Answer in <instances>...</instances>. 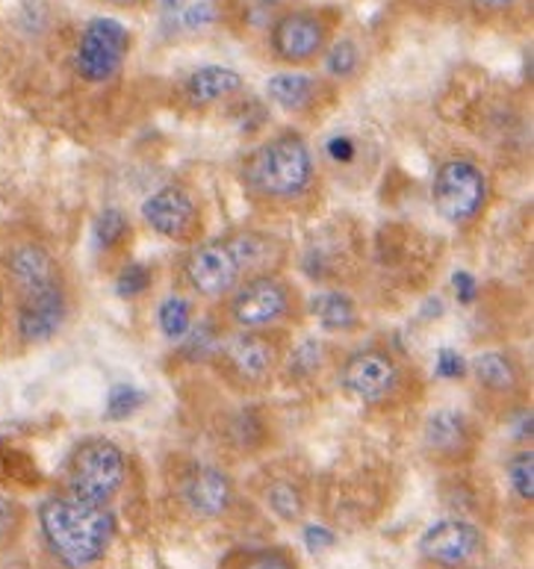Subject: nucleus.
I'll list each match as a JSON object with an SVG mask.
<instances>
[{
  "instance_id": "obj_1",
  "label": "nucleus",
  "mask_w": 534,
  "mask_h": 569,
  "mask_svg": "<svg viewBox=\"0 0 534 569\" xmlns=\"http://www.w3.org/2000/svg\"><path fill=\"white\" fill-rule=\"evenodd\" d=\"M0 289L12 307V331L21 349H36L60 337L75 313V289L66 266L39 239H21L3 251Z\"/></svg>"
},
{
  "instance_id": "obj_6",
  "label": "nucleus",
  "mask_w": 534,
  "mask_h": 569,
  "mask_svg": "<svg viewBox=\"0 0 534 569\" xmlns=\"http://www.w3.org/2000/svg\"><path fill=\"white\" fill-rule=\"evenodd\" d=\"M307 298L284 272L246 278L237 289L216 301L212 322L221 333L230 331H293L305 322Z\"/></svg>"
},
{
  "instance_id": "obj_24",
  "label": "nucleus",
  "mask_w": 534,
  "mask_h": 569,
  "mask_svg": "<svg viewBox=\"0 0 534 569\" xmlns=\"http://www.w3.org/2000/svg\"><path fill=\"white\" fill-rule=\"evenodd\" d=\"M505 478H508V487L514 499L523 501V505H532L534 499V451L528 446L517 449L505 463Z\"/></svg>"
},
{
  "instance_id": "obj_8",
  "label": "nucleus",
  "mask_w": 534,
  "mask_h": 569,
  "mask_svg": "<svg viewBox=\"0 0 534 569\" xmlns=\"http://www.w3.org/2000/svg\"><path fill=\"white\" fill-rule=\"evenodd\" d=\"M493 198L491 174L467 153H455L437 162L432 178V204L449 228L473 230L487 216Z\"/></svg>"
},
{
  "instance_id": "obj_29",
  "label": "nucleus",
  "mask_w": 534,
  "mask_h": 569,
  "mask_svg": "<svg viewBox=\"0 0 534 569\" xmlns=\"http://www.w3.org/2000/svg\"><path fill=\"white\" fill-rule=\"evenodd\" d=\"M475 9V16L484 18V21H496V18H505L511 9L517 7V0H469Z\"/></svg>"
},
{
  "instance_id": "obj_12",
  "label": "nucleus",
  "mask_w": 534,
  "mask_h": 569,
  "mask_svg": "<svg viewBox=\"0 0 534 569\" xmlns=\"http://www.w3.org/2000/svg\"><path fill=\"white\" fill-rule=\"evenodd\" d=\"M475 396L496 413L523 410L532 399V375L526 360L514 349H484L469 363Z\"/></svg>"
},
{
  "instance_id": "obj_11",
  "label": "nucleus",
  "mask_w": 534,
  "mask_h": 569,
  "mask_svg": "<svg viewBox=\"0 0 534 569\" xmlns=\"http://www.w3.org/2000/svg\"><path fill=\"white\" fill-rule=\"evenodd\" d=\"M419 449L432 467L443 472H461L473 467L484 449V426L464 408H434L423 419Z\"/></svg>"
},
{
  "instance_id": "obj_3",
  "label": "nucleus",
  "mask_w": 534,
  "mask_h": 569,
  "mask_svg": "<svg viewBox=\"0 0 534 569\" xmlns=\"http://www.w3.org/2000/svg\"><path fill=\"white\" fill-rule=\"evenodd\" d=\"M289 260L287 242L269 230L239 228L221 237L198 239L180 254L175 278L180 289L201 301H221L246 278L284 272Z\"/></svg>"
},
{
  "instance_id": "obj_16",
  "label": "nucleus",
  "mask_w": 534,
  "mask_h": 569,
  "mask_svg": "<svg viewBox=\"0 0 534 569\" xmlns=\"http://www.w3.org/2000/svg\"><path fill=\"white\" fill-rule=\"evenodd\" d=\"M266 94L278 110H284L293 119H319L337 103L339 89L328 77L301 74V71L287 69L269 77Z\"/></svg>"
},
{
  "instance_id": "obj_7",
  "label": "nucleus",
  "mask_w": 534,
  "mask_h": 569,
  "mask_svg": "<svg viewBox=\"0 0 534 569\" xmlns=\"http://www.w3.org/2000/svg\"><path fill=\"white\" fill-rule=\"evenodd\" d=\"M293 331H230L221 333L207 355L216 381L234 396L251 399L275 387L293 349Z\"/></svg>"
},
{
  "instance_id": "obj_4",
  "label": "nucleus",
  "mask_w": 534,
  "mask_h": 569,
  "mask_svg": "<svg viewBox=\"0 0 534 569\" xmlns=\"http://www.w3.org/2000/svg\"><path fill=\"white\" fill-rule=\"evenodd\" d=\"M36 519L48 552L66 569H92L107 558L116 540L112 508L80 501L66 490L39 501Z\"/></svg>"
},
{
  "instance_id": "obj_19",
  "label": "nucleus",
  "mask_w": 534,
  "mask_h": 569,
  "mask_svg": "<svg viewBox=\"0 0 534 569\" xmlns=\"http://www.w3.org/2000/svg\"><path fill=\"white\" fill-rule=\"evenodd\" d=\"M243 77L239 71L228 66H201L187 77L184 92L196 107H212V103H225L243 92Z\"/></svg>"
},
{
  "instance_id": "obj_27",
  "label": "nucleus",
  "mask_w": 534,
  "mask_h": 569,
  "mask_svg": "<svg viewBox=\"0 0 534 569\" xmlns=\"http://www.w3.org/2000/svg\"><path fill=\"white\" fill-rule=\"evenodd\" d=\"M154 274L148 272V266L142 263H125L119 269V278H116V283H119V292L125 298H136L142 296L145 289L151 287Z\"/></svg>"
},
{
  "instance_id": "obj_10",
  "label": "nucleus",
  "mask_w": 534,
  "mask_h": 569,
  "mask_svg": "<svg viewBox=\"0 0 534 569\" xmlns=\"http://www.w3.org/2000/svg\"><path fill=\"white\" fill-rule=\"evenodd\" d=\"M337 21L339 16L334 9H280L278 18L266 30V44H269L271 60L289 71L310 69L316 62H323L325 51L334 42Z\"/></svg>"
},
{
  "instance_id": "obj_20",
  "label": "nucleus",
  "mask_w": 534,
  "mask_h": 569,
  "mask_svg": "<svg viewBox=\"0 0 534 569\" xmlns=\"http://www.w3.org/2000/svg\"><path fill=\"white\" fill-rule=\"evenodd\" d=\"M307 313L316 316V322L323 325L325 331H355L360 325L357 305L346 292L332 289V292H319V296L307 305Z\"/></svg>"
},
{
  "instance_id": "obj_9",
  "label": "nucleus",
  "mask_w": 534,
  "mask_h": 569,
  "mask_svg": "<svg viewBox=\"0 0 534 569\" xmlns=\"http://www.w3.org/2000/svg\"><path fill=\"white\" fill-rule=\"evenodd\" d=\"M128 485V455L103 433L83 437L66 460V493L89 505L112 508Z\"/></svg>"
},
{
  "instance_id": "obj_17",
  "label": "nucleus",
  "mask_w": 534,
  "mask_h": 569,
  "mask_svg": "<svg viewBox=\"0 0 534 569\" xmlns=\"http://www.w3.org/2000/svg\"><path fill=\"white\" fill-rule=\"evenodd\" d=\"M180 501L198 519H225L237 508V481L219 463H196L180 478Z\"/></svg>"
},
{
  "instance_id": "obj_28",
  "label": "nucleus",
  "mask_w": 534,
  "mask_h": 569,
  "mask_svg": "<svg viewBox=\"0 0 534 569\" xmlns=\"http://www.w3.org/2000/svg\"><path fill=\"white\" fill-rule=\"evenodd\" d=\"M139 401H142V396H139L134 387H116L110 396V417H130V413L139 408Z\"/></svg>"
},
{
  "instance_id": "obj_15",
  "label": "nucleus",
  "mask_w": 534,
  "mask_h": 569,
  "mask_svg": "<svg viewBox=\"0 0 534 569\" xmlns=\"http://www.w3.org/2000/svg\"><path fill=\"white\" fill-rule=\"evenodd\" d=\"M419 558L434 569H467L487 549V535L467 517H443L419 537Z\"/></svg>"
},
{
  "instance_id": "obj_5",
  "label": "nucleus",
  "mask_w": 534,
  "mask_h": 569,
  "mask_svg": "<svg viewBox=\"0 0 534 569\" xmlns=\"http://www.w3.org/2000/svg\"><path fill=\"white\" fill-rule=\"evenodd\" d=\"M337 383L346 399L378 413L402 410L423 396L419 369L382 340L346 351L337 363Z\"/></svg>"
},
{
  "instance_id": "obj_33",
  "label": "nucleus",
  "mask_w": 534,
  "mask_h": 569,
  "mask_svg": "<svg viewBox=\"0 0 534 569\" xmlns=\"http://www.w3.org/2000/svg\"><path fill=\"white\" fill-rule=\"evenodd\" d=\"M0 340H3V316H0Z\"/></svg>"
},
{
  "instance_id": "obj_2",
  "label": "nucleus",
  "mask_w": 534,
  "mask_h": 569,
  "mask_svg": "<svg viewBox=\"0 0 534 569\" xmlns=\"http://www.w3.org/2000/svg\"><path fill=\"white\" fill-rule=\"evenodd\" d=\"M239 189L257 213H310L323 192V171L305 133L287 128L255 144L239 162Z\"/></svg>"
},
{
  "instance_id": "obj_23",
  "label": "nucleus",
  "mask_w": 534,
  "mask_h": 569,
  "mask_svg": "<svg viewBox=\"0 0 534 569\" xmlns=\"http://www.w3.org/2000/svg\"><path fill=\"white\" fill-rule=\"evenodd\" d=\"M27 522H30V510H27L24 501L0 493V558L21 543Z\"/></svg>"
},
{
  "instance_id": "obj_25",
  "label": "nucleus",
  "mask_w": 534,
  "mask_h": 569,
  "mask_svg": "<svg viewBox=\"0 0 534 569\" xmlns=\"http://www.w3.org/2000/svg\"><path fill=\"white\" fill-rule=\"evenodd\" d=\"M323 62L325 71H328V80H334V83L348 80L360 69V48L352 39H339V42H332V48L325 51Z\"/></svg>"
},
{
  "instance_id": "obj_21",
  "label": "nucleus",
  "mask_w": 534,
  "mask_h": 569,
  "mask_svg": "<svg viewBox=\"0 0 534 569\" xmlns=\"http://www.w3.org/2000/svg\"><path fill=\"white\" fill-rule=\"evenodd\" d=\"M134 224L121 210H103L95 221V246L103 257H121L130 248Z\"/></svg>"
},
{
  "instance_id": "obj_32",
  "label": "nucleus",
  "mask_w": 534,
  "mask_h": 569,
  "mask_svg": "<svg viewBox=\"0 0 534 569\" xmlns=\"http://www.w3.org/2000/svg\"><path fill=\"white\" fill-rule=\"evenodd\" d=\"M107 3H112V7H119V9H134L139 7V3H145V0H107Z\"/></svg>"
},
{
  "instance_id": "obj_26",
  "label": "nucleus",
  "mask_w": 534,
  "mask_h": 569,
  "mask_svg": "<svg viewBox=\"0 0 534 569\" xmlns=\"http://www.w3.org/2000/svg\"><path fill=\"white\" fill-rule=\"evenodd\" d=\"M237 569H301V561L289 546H260L243 555Z\"/></svg>"
},
{
  "instance_id": "obj_18",
  "label": "nucleus",
  "mask_w": 534,
  "mask_h": 569,
  "mask_svg": "<svg viewBox=\"0 0 534 569\" xmlns=\"http://www.w3.org/2000/svg\"><path fill=\"white\" fill-rule=\"evenodd\" d=\"M257 499L264 501V508L284 526H298L305 522L310 510V487L305 476H298L296 469L287 463H275L257 481Z\"/></svg>"
},
{
  "instance_id": "obj_14",
  "label": "nucleus",
  "mask_w": 534,
  "mask_h": 569,
  "mask_svg": "<svg viewBox=\"0 0 534 569\" xmlns=\"http://www.w3.org/2000/svg\"><path fill=\"white\" fill-rule=\"evenodd\" d=\"M142 221L166 242L175 246H196L204 239V207L192 189L180 183H166L154 189L142 201Z\"/></svg>"
},
{
  "instance_id": "obj_22",
  "label": "nucleus",
  "mask_w": 534,
  "mask_h": 569,
  "mask_svg": "<svg viewBox=\"0 0 534 569\" xmlns=\"http://www.w3.org/2000/svg\"><path fill=\"white\" fill-rule=\"evenodd\" d=\"M157 325L166 340H184L196 328V307L184 296H169L157 310Z\"/></svg>"
},
{
  "instance_id": "obj_13",
  "label": "nucleus",
  "mask_w": 534,
  "mask_h": 569,
  "mask_svg": "<svg viewBox=\"0 0 534 569\" xmlns=\"http://www.w3.org/2000/svg\"><path fill=\"white\" fill-rule=\"evenodd\" d=\"M134 36L116 18H92L77 39L75 69L86 83H110L130 57Z\"/></svg>"
},
{
  "instance_id": "obj_30",
  "label": "nucleus",
  "mask_w": 534,
  "mask_h": 569,
  "mask_svg": "<svg viewBox=\"0 0 534 569\" xmlns=\"http://www.w3.org/2000/svg\"><path fill=\"white\" fill-rule=\"evenodd\" d=\"M180 18H184V24L187 27H204L216 18V9H212L207 0H204V3H189V7L180 12Z\"/></svg>"
},
{
  "instance_id": "obj_31",
  "label": "nucleus",
  "mask_w": 534,
  "mask_h": 569,
  "mask_svg": "<svg viewBox=\"0 0 534 569\" xmlns=\"http://www.w3.org/2000/svg\"><path fill=\"white\" fill-rule=\"evenodd\" d=\"M166 16H180L189 7V0H157Z\"/></svg>"
}]
</instances>
